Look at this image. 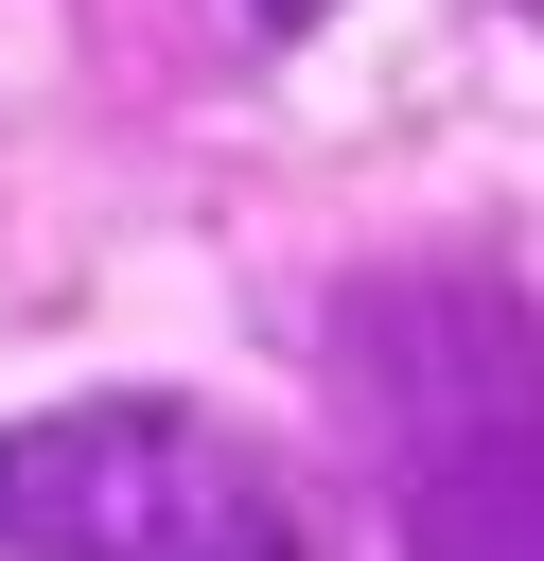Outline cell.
<instances>
[{
	"mask_svg": "<svg viewBox=\"0 0 544 561\" xmlns=\"http://www.w3.org/2000/svg\"><path fill=\"white\" fill-rule=\"evenodd\" d=\"M0 561H316V508L228 403L88 386L0 421Z\"/></svg>",
	"mask_w": 544,
	"mask_h": 561,
	"instance_id": "cell-2",
	"label": "cell"
},
{
	"mask_svg": "<svg viewBox=\"0 0 544 561\" xmlns=\"http://www.w3.org/2000/svg\"><path fill=\"white\" fill-rule=\"evenodd\" d=\"M333 421L404 561H544V280L369 263L333 280Z\"/></svg>",
	"mask_w": 544,
	"mask_h": 561,
	"instance_id": "cell-1",
	"label": "cell"
},
{
	"mask_svg": "<svg viewBox=\"0 0 544 561\" xmlns=\"http://www.w3.org/2000/svg\"><path fill=\"white\" fill-rule=\"evenodd\" d=\"M316 18H333V0H246V35H263V53H298Z\"/></svg>",
	"mask_w": 544,
	"mask_h": 561,
	"instance_id": "cell-3",
	"label": "cell"
}]
</instances>
